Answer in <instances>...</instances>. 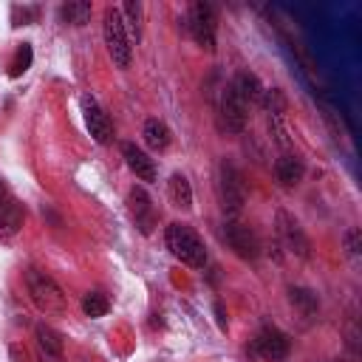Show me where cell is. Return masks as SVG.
Segmentation results:
<instances>
[{"label": "cell", "mask_w": 362, "mask_h": 362, "mask_svg": "<svg viewBox=\"0 0 362 362\" xmlns=\"http://www.w3.org/2000/svg\"><path fill=\"white\" fill-rule=\"evenodd\" d=\"M164 243L175 260H181L189 269H204L206 266V246L204 240L187 226V223H170L164 229Z\"/></svg>", "instance_id": "obj_1"}, {"label": "cell", "mask_w": 362, "mask_h": 362, "mask_svg": "<svg viewBox=\"0 0 362 362\" xmlns=\"http://www.w3.org/2000/svg\"><path fill=\"white\" fill-rule=\"evenodd\" d=\"M25 283H28V297H31V303H34L42 314L59 317V314L68 311V297H65V291L57 286V280H51L48 274L31 269L28 277H25Z\"/></svg>", "instance_id": "obj_2"}, {"label": "cell", "mask_w": 362, "mask_h": 362, "mask_svg": "<svg viewBox=\"0 0 362 362\" xmlns=\"http://www.w3.org/2000/svg\"><path fill=\"white\" fill-rule=\"evenodd\" d=\"M102 37H105V45H107V54H110L113 65H116V68H127V65H130V57H133V45H130V37H127L122 11L113 8V6L105 8V17H102Z\"/></svg>", "instance_id": "obj_3"}, {"label": "cell", "mask_w": 362, "mask_h": 362, "mask_svg": "<svg viewBox=\"0 0 362 362\" xmlns=\"http://www.w3.org/2000/svg\"><path fill=\"white\" fill-rule=\"evenodd\" d=\"M184 28L189 31V37L204 48V51H215V8L209 3H192L187 17H184Z\"/></svg>", "instance_id": "obj_4"}, {"label": "cell", "mask_w": 362, "mask_h": 362, "mask_svg": "<svg viewBox=\"0 0 362 362\" xmlns=\"http://www.w3.org/2000/svg\"><path fill=\"white\" fill-rule=\"evenodd\" d=\"M246 122H249V105L226 85L221 90V99H218V124H221V130L238 136V133H243Z\"/></svg>", "instance_id": "obj_5"}, {"label": "cell", "mask_w": 362, "mask_h": 362, "mask_svg": "<svg viewBox=\"0 0 362 362\" xmlns=\"http://www.w3.org/2000/svg\"><path fill=\"white\" fill-rule=\"evenodd\" d=\"M218 189H221V204L229 215H238L246 204V189L240 181V173L235 170L232 161H221L218 167Z\"/></svg>", "instance_id": "obj_6"}, {"label": "cell", "mask_w": 362, "mask_h": 362, "mask_svg": "<svg viewBox=\"0 0 362 362\" xmlns=\"http://www.w3.org/2000/svg\"><path fill=\"white\" fill-rule=\"evenodd\" d=\"M79 105H82L85 127H88V133L93 136V141H99V144H110V141H113V124H110L107 113L102 110V105L96 102V96L82 93Z\"/></svg>", "instance_id": "obj_7"}, {"label": "cell", "mask_w": 362, "mask_h": 362, "mask_svg": "<svg viewBox=\"0 0 362 362\" xmlns=\"http://www.w3.org/2000/svg\"><path fill=\"white\" fill-rule=\"evenodd\" d=\"M288 348H291L288 337L280 328H272V325L260 328L257 337L252 339V354L260 356V359H269V362H283L288 356Z\"/></svg>", "instance_id": "obj_8"}, {"label": "cell", "mask_w": 362, "mask_h": 362, "mask_svg": "<svg viewBox=\"0 0 362 362\" xmlns=\"http://www.w3.org/2000/svg\"><path fill=\"white\" fill-rule=\"evenodd\" d=\"M223 240H226L229 249H232L238 257H243V260H257V255H260V240H257V235H255L246 223H240V221H226V223H223Z\"/></svg>", "instance_id": "obj_9"}, {"label": "cell", "mask_w": 362, "mask_h": 362, "mask_svg": "<svg viewBox=\"0 0 362 362\" xmlns=\"http://www.w3.org/2000/svg\"><path fill=\"white\" fill-rule=\"evenodd\" d=\"M274 221H277V235H280L283 246H286L288 252H294L297 257H308L311 243H308V238H305V232H303L300 221H297L294 215H288L286 209H277Z\"/></svg>", "instance_id": "obj_10"}, {"label": "cell", "mask_w": 362, "mask_h": 362, "mask_svg": "<svg viewBox=\"0 0 362 362\" xmlns=\"http://www.w3.org/2000/svg\"><path fill=\"white\" fill-rule=\"evenodd\" d=\"M127 209H130L139 232L141 235H150L153 226H156V221H158V215H156V206H153V201H150V195H147L144 187H133L127 192Z\"/></svg>", "instance_id": "obj_11"}, {"label": "cell", "mask_w": 362, "mask_h": 362, "mask_svg": "<svg viewBox=\"0 0 362 362\" xmlns=\"http://www.w3.org/2000/svg\"><path fill=\"white\" fill-rule=\"evenodd\" d=\"M122 156H124L127 167L136 173V178H141V181H156V161H153L141 147H136L133 141H124V144H122Z\"/></svg>", "instance_id": "obj_12"}, {"label": "cell", "mask_w": 362, "mask_h": 362, "mask_svg": "<svg viewBox=\"0 0 362 362\" xmlns=\"http://www.w3.org/2000/svg\"><path fill=\"white\" fill-rule=\"evenodd\" d=\"M229 88H232V90H235V93H238L249 107H252V105H257V102L263 99V90H266V88L260 85V79H257L252 71H238V74H235V79L229 82Z\"/></svg>", "instance_id": "obj_13"}, {"label": "cell", "mask_w": 362, "mask_h": 362, "mask_svg": "<svg viewBox=\"0 0 362 362\" xmlns=\"http://www.w3.org/2000/svg\"><path fill=\"white\" fill-rule=\"evenodd\" d=\"M274 175H277V181H280L283 187H297V184L303 181V175H305V164H303L297 156L286 153V156H280V158L274 161Z\"/></svg>", "instance_id": "obj_14"}, {"label": "cell", "mask_w": 362, "mask_h": 362, "mask_svg": "<svg viewBox=\"0 0 362 362\" xmlns=\"http://www.w3.org/2000/svg\"><path fill=\"white\" fill-rule=\"evenodd\" d=\"M141 136H144V144L153 153H164L170 147V141H173V133L161 119H147L144 127H141Z\"/></svg>", "instance_id": "obj_15"}, {"label": "cell", "mask_w": 362, "mask_h": 362, "mask_svg": "<svg viewBox=\"0 0 362 362\" xmlns=\"http://www.w3.org/2000/svg\"><path fill=\"white\" fill-rule=\"evenodd\" d=\"M23 226V206L17 201L0 204V240H11Z\"/></svg>", "instance_id": "obj_16"}, {"label": "cell", "mask_w": 362, "mask_h": 362, "mask_svg": "<svg viewBox=\"0 0 362 362\" xmlns=\"http://www.w3.org/2000/svg\"><path fill=\"white\" fill-rule=\"evenodd\" d=\"M167 195H170L173 206H178V209H189V206H192V187H189L187 175L173 173L170 181H167Z\"/></svg>", "instance_id": "obj_17"}, {"label": "cell", "mask_w": 362, "mask_h": 362, "mask_svg": "<svg viewBox=\"0 0 362 362\" xmlns=\"http://www.w3.org/2000/svg\"><path fill=\"white\" fill-rule=\"evenodd\" d=\"M288 300H291V305H297L300 314H305V317L317 314V308H320L317 294H314L311 288H303V286H291V288H288Z\"/></svg>", "instance_id": "obj_18"}, {"label": "cell", "mask_w": 362, "mask_h": 362, "mask_svg": "<svg viewBox=\"0 0 362 362\" xmlns=\"http://www.w3.org/2000/svg\"><path fill=\"white\" fill-rule=\"evenodd\" d=\"M37 342H40V354L62 356V334L54 331L51 325H37Z\"/></svg>", "instance_id": "obj_19"}, {"label": "cell", "mask_w": 362, "mask_h": 362, "mask_svg": "<svg viewBox=\"0 0 362 362\" xmlns=\"http://www.w3.org/2000/svg\"><path fill=\"white\" fill-rule=\"evenodd\" d=\"M119 11H122L124 28H127V37H133L139 42V37H141V3L139 0H127Z\"/></svg>", "instance_id": "obj_20"}, {"label": "cell", "mask_w": 362, "mask_h": 362, "mask_svg": "<svg viewBox=\"0 0 362 362\" xmlns=\"http://www.w3.org/2000/svg\"><path fill=\"white\" fill-rule=\"evenodd\" d=\"M59 17H62L65 23H71V25H85V23L90 20V3H85V0H71V3H65V6L59 8Z\"/></svg>", "instance_id": "obj_21"}, {"label": "cell", "mask_w": 362, "mask_h": 362, "mask_svg": "<svg viewBox=\"0 0 362 362\" xmlns=\"http://www.w3.org/2000/svg\"><path fill=\"white\" fill-rule=\"evenodd\" d=\"M82 311H85V317H90V320L105 317V314L110 311L107 294H102V291H88V294L82 297Z\"/></svg>", "instance_id": "obj_22"}, {"label": "cell", "mask_w": 362, "mask_h": 362, "mask_svg": "<svg viewBox=\"0 0 362 362\" xmlns=\"http://www.w3.org/2000/svg\"><path fill=\"white\" fill-rule=\"evenodd\" d=\"M266 119H269V130H272L274 141L280 147H288V127L283 124V113H266Z\"/></svg>", "instance_id": "obj_23"}, {"label": "cell", "mask_w": 362, "mask_h": 362, "mask_svg": "<svg viewBox=\"0 0 362 362\" xmlns=\"http://www.w3.org/2000/svg\"><path fill=\"white\" fill-rule=\"evenodd\" d=\"M28 65H31V45L28 42H23L20 48H17V57H14V62H11V76H23L25 71H28Z\"/></svg>", "instance_id": "obj_24"}, {"label": "cell", "mask_w": 362, "mask_h": 362, "mask_svg": "<svg viewBox=\"0 0 362 362\" xmlns=\"http://www.w3.org/2000/svg\"><path fill=\"white\" fill-rule=\"evenodd\" d=\"M342 243H345V252H348L351 257H356V255L362 252V232H359L356 226H351V229L342 235Z\"/></svg>", "instance_id": "obj_25"}, {"label": "cell", "mask_w": 362, "mask_h": 362, "mask_svg": "<svg viewBox=\"0 0 362 362\" xmlns=\"http://www.w3.org/2000/svg\"><path fill=\"white\" fill-rule=\"evenodd\" d=\"M215 320H218V328H221V331H226V328H229V320H226L223 303H215Z\"/></svg>", "instance_id": "obj_26"}, {"label": "cell", "mask_w": 362, "mask_h": 362, "mask_svg": "<svg viewBox=\"0 0 362 362\" xmlns=\"http://www.w3.org/2000/svg\"><path fill=\"white\" fill-rule=\"evenodd\" d=\"M11 359L14 362H25V351H20L17 345H11Z\"/></svg>", "instance_id": "obj_27"}, {"label": "cell", "mask_w": 362, "mask_h": 362, "mask_svg": "<svg viewBox=\"0 0 362 362\" xmlns=\"http://www.w3.org/2000/svg\"><path fill=\"white\" fill-rule=\"evenodd\" d=\"M8 198H11V195H8V187H6V181L0 178V204H6Z\"/></svg>", "instance_id": "obj_28"}, {"label": "cell", "mask_w": 362, "mask_h": 362, "mask_svg": "<svg viewBox=\"0 0 362 362\" xmlns=\"http://www.w3.org/2000/svg\"><path fill=\"white\" fill-rule=\"evenodd\" d=\"M331 362H339V359H331Z\"/></svg>", "instance_id": "obj_29"}]
</instances>
